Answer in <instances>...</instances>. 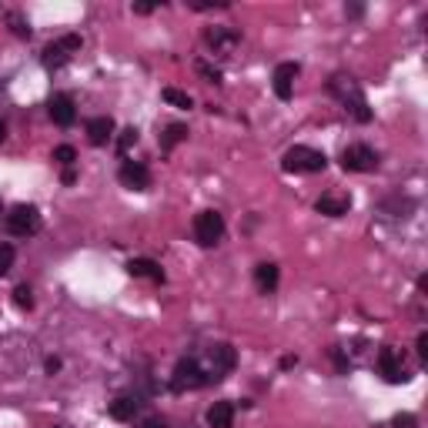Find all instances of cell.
Here are the masks:
<instances>
[{
  "instance_id": "e0dca14e",
  "label": "cell",
  "mask_w": 428,
  "mask_h": 428,
  "mask_svg": "<svg viewBox=\"0 0 428 428\" xmlns=\"http://www.w3.org/2000/svg\"><path fill=\"white\" fill-rule=\"evenodd\" d=\"M128 275L130 278H151V281H164V271L161 264L151 258H130L128 261Z\"/></svg>"
},
{
  "instance_id": "d4e9b609",
  "label": "cell",
  "mask_w": 428,
  "mask_h": 428,
  "mask_svg": "<svg viewBox=\"0 0 428 428\" xmlns=\"http://www.w3.org/2000/svg\"><path fill=\"white\" fill-rule=\"evenodd\" d=\"M14 268V248L10 244H0V278Z\"/></svg>"
},
{
  "instance_id": "52a82bcc",
  "label": "cell",
  "mask_w": 428,
  "mask_h": 428,
  "mask_svg": "<svg viewBox=\"0 0 428 428\" xmlns=\"http://www.w3.org/2000/svg\"><path fill=\"white\" fill-rule=\"evenodd\" d=\"M80 44H84V40L77 37V34H67V37L47 44V47H44V54H40L44 67H47V71H60V67L71 60V51H80Z\"/></svg>"
},
{
  "instance_id": "3957f363",
  "label": "cell",
  "mask_w": 428,
  "mask_h": 428,
  "mask_svg": "<svg viewBox=\"0 0 428 428\" xmlns=\"http://www.w3.org/2000/svg\"><path fill=\"white\" fill-rule=\"evenodd\" d=\"M207 385V375L201 368V361L198 358H181L178 365H174V372H171V391L174 395H185V391H194Z\"/></svg>"
},
{
  "instance_id": "4fadbf2b",
  "label": "cell",
  "mask_w": 428,
  "mask_h": 428,
  "mask_svg": "<svg viewBox=\"0 0 428 428\" xmlns=\"http://www.w3.org/2000/svg\"><path fill=\"white\" fill-rule=\"evenodd\" d=\"M315 207H318V214H325V218H341V214L352 211V198L345 191H328V194L318 198Z\"/></svg>"
},
{
  "instance_id": "4316f807",
  "label": "cell",
  "mask_w": 428,
  "mask_h": 428,
  "mask_svg": "<svg viewBox=\"0 0 428 428\" xmlns=\"http://www.w3.org/2000/svg\"><path fill=\"white\" fill-rule=\"evenodd\" d=\"M391 428H418V418H415L411 411H398V415L391 418Z\"/></svg>"
},
{
  "instance_id": "ffe728a7",
  "label": "cell",
  "mask_w": 428,
  "mask_h": 428,
  "mask_svg": "<svg viewBox=\"0 0 428 428\" xmlns=\"http://www.w3.org/2000/svg\"><path fill=\"white\" fill-rule=\"evenodd\" d=\"M187 124H168L164 128V134H161V151H171V148H178L181 141H187Z\"/></svg>"
},
{
  "instance_id": "83f0119b",
  "label": "cell",
  "mask_w": 428,
  "mask_h": 428,
  "mask_svg": "<svg viewBox=\"0 0 428 428\" xmlns=\"http://www.w3.org/2000/svg\"><path fill=\"white\" fill-rule=\"evenodd\" d=\"M10 31H14V34H17V37H31V27H27V24H24V17H20V14H10Z\"/></svg>"
},
{
  "instance_id": "5bb4252c",
  "label": "cell",
  "mask_w": 428,
  "mask_h": 428,
  "mask_svg": "<svg viewBox=\"0 0 428 428\" xmlns=\"http://www.w3.org/2000/svg\"><path fill=\"white\" fill-rule=\"evenodd\" d=\"M207 47L214 51V54H231L234 47H238V40H241V34L234 31V27H211L205 34Z\"/></svg>"
},
{
  "instance_id": "f1b7e54d",
  "label": "cell",
  "mask_w": 428,
  "mask_h": 428,
  "mask_svg": "<svg viewBox=\"0 0 428 428\" xmlns=\"http://www.w3.org/2000/svg\"><path fill=\"white\" fill-rule=\"evenodd\" d=\"M44 368H47V375H57V372H60V358H47V361H44Z\"/></svg>"
},
{
  "instance_id": "7c38bea8",
  "label": "cell",
  "mask_w": 428,
  "mask_h": 428,
  "mask_svg": "<svg viewBox=\"0 0 428 428\" xmlns=\"http://www.w3.org/2000/svg\"><path fill=\"white\" fill-rule=\"evenodd\" d=\"M295 77H298V64H291V60H284L275 67V77H271V87L278 94L281 101H291V94H295Z\"/></svg>"
},
{
  "instance_id": "2e32d148",
  "label": "cell",
  "mask_w": 428,
  "mask_h": 428,
  "mask_svg": "<svg viewBox=\"0 0 428 428\" xmlns=\"http://www.w3.org/2000/svg\"><path fill=\"white\" fill-rule=\"evenodd\" d=\"M137 409H141V398L137 395H117L111 402V418L114 422H134Z\"/></svg>"
},
{
  "instance_id": "ba28073f",
  "label": "cell",
  "mask_w": 428,
  "mask_h": 428,
  "mask_svg": "<svg viewBox=\"0 0 428 428\" xmlns=\"http://www.w3.org/2000/svg\"><path fill=\"white\" fill-rule=\"evenodd\" d=\"M341 168L354 171V174H368V171L378 168V154L368 144H348L341 151Z\"/></svg>"
},
{
  "instance_id": "ac0fdd59",
  "label": "cell",
  "mask_w": 428,
  "mask_h": 428,
  "mask_svg": "<svg viewBox=\"0 0 428 428\" xmlns=\"http://www.w3.org/2000/svg\"><path fill=\"white\" fill-rule=\"evenodd\" d=\"M255 284H258L261 295H271V291L278 288V264H271V261H261L258 268H255Z\"/></svg>"
},
{
  "instance_id": "4dcf8cb0",
  "label": "cell",
  "mask_w": 428,
  "mask_h": 428,
  "mask_svg": "<svg viewBox=\"0 0 428 428\" xmlns=\"http://www.w3.org/2000/svg\"><path fill=\"white\" fill-rule=\"evenodd\" d=\"M151 10H154V3H144V0L134 3V14H151Z\"/></svg>"
},
{
  "instance_id": "cb8c5ba5",
  "label": "cell",
  "mask_w": 428,
  "mask_h": 428,
  "mask_svg": "<svg viewBox=\"0 0 428 428\" xmlns=\"http://www.w3.org/2000/svg\"><path fill=\"white\" fill-rule=\"evenodd\" d=\"M14 305H17V308H27V311L34 308V295H31L27 284H17V288H14Z\"/></svg>"
},
{
  "instance_id": "6da1fadb",
  "label": "cell",
  "mask_w": 428,
  "mask_h": 428,
  "mask_svg": "<svg viewBox=\"0 0 428 428\" xmlns=\"http://www.w3.org/2000/svg\"><path fill=\"white\" fill-rule=\"evenodd\" d=\"M328 91L345 104V111H352V117L358 121V124H368V121H372V108H368L365 94H361V87L354 84L352 77H345V74L332 77V80H328Z\"/></svg>"
},
{
  "instance_id": "836d02e7",
  "label": "cell",
  "mask_w": 428,
  "mask_h": 428,
  "mask_svg": "<svg viewBox=\"0 0 428 428\" xmlns=\"http://www.w3.org/2000/svg\"><path fill=\"white\" fill-rule=\"evenodd\" d=\"M3 137H7V124L0 121V144H3Z\"/></svg>"
},
{
  "instance_id": "e575fe53",
  "label": "cell",
  "mask_w": 428,
  "mask_h": 428,
  "mask_svg": "<svg viewBox=\"0 0 428 428\" xmlns=\"http://www.w3.org/2000/svg\"><path fill=\"white\" fill-rule=\"evenodd\" d=\"M0 211H3V205H0Z\"/></svg>"
},
{
  "instance_id": "d6986e66",
  "label": "cell",
  "mask_w": 428,
  "mask_h": 428,
  "mask_svg": "<svg viewBox=\"0 0 428 428\" xmlns=\"http://www.w3.org/2000/svg\"><path fill=\"white\" fill-rule=\"evenodd\" d=\"M231 422H234V405L231 402H214L207 409V425L211 428H231Z\"/></svg>"
},
{
  "instance_id": "1f68e13d",
  "label": "cell",
  "mask_w": 428,
  "mask_h": 428,
  "mask_svg": "<svg viewBox=\"0 0 428 428\" xmlns=\"http://www.w3.org/2000/svg\"><path fill=\"white\" fill-rule=\"evenodd\" d=\"M141 428H168L161 418H148V422H141Z\"/></svg>"
},
{
  "instance_id": "8fae6325",
  "label": "cell",
  "mask_w": 428,
  "mask_h": 428,
  "mask_svg": "<svg viewBox=\"0 0 428 428\" xmlns=\"http://www.w3.org/2000/svg\"><path fill=\"white\" fill-rule=\"evenodd\" d=\"M47 111H51V121H54L57 128H71L77 121V108H74V97L71 94H54L51 104H47Z\"/></svg>"
},
{
  "instance_id": "9a60e30c",
  "label": "cell",
  "mask_w": 428,
  "mask_h": 428,
  "mask_svg": "<svg viewBox=\"0 0 428 428\" xmlns=\"http://www.w3.org/2000/svg\"><path fill=\"white\" fill-rule=\"evenodd\" d=\"M111 137H114V117L101 114V117H91V121H87V141H91L94 148H104Z\"/></svg>"
},
{
  "instance_id": "44dd1931",
  "label": "cell",
  "mask_w": 428,
  "mask_h": 428,
  "mask_svg": "<svg viewBox=\"0 0 428 428\" xmlns=\"http://www.w3.org/2000/svg\"><path fill=\"white\" fill-rule=\"evenodd\" d=\"M164 101H168V104H174V108H181V111H191V108H194L191 94L178 91V87H164Z\"/></svg>"
},
{
  "instance_id": "7402d4cb",
  "label": "cell",
  "mask_w": 428,
  "mask_h": 428,
  "mask_svg": "<svg viewBox=\"0 0 428 428\" xmlns=\"http://www.w3.org/2000/svg\"><path fill=\"white\" fill-rule=\"evenodd\" d=\"M137 144V128H124L121 130V137H117V154L121 157H128V151Z\"/></svg>"
},
{
  "instance_id": "30bf717a",
  "label": "cell",
  "mask_w": 428,
  "mask_h": 428,
  "mask_svg": "<svg viewBox=\"0 0 428 428\" xmlns=\"http://www.w3.org/2000/svg\"><path fill=\"white\" fill-rule=\"evenodd\" d=\"M117 178H121V185L130 187V191H148L151 187V171L144 161H121Z\"/></svg>"
},
{
  "instance_id": "d6a6232c",
  "label": "cell",
  "mask_w": 428,
  "mask_h": 428,
  "mask_svg": "<svg viewBox=\"0 0 428 428\" xmlns=\"http://www.w3.org/2000/svg\"><path fill=\"white\" fill-rule=\"evenodd\" d=\"M74 181H77L74 168H64V185H74Z\"/></svg>"
},
{
  "instance_id": "7a4b0ae2",
  "label": "cell",
  "mask_w": 428,
  "mask_h": 428,
  "mask_svg": "<svg viewBox=\"0 0 428 428\" xmlns=\"http://www.w3.org/2000/svg\"><path fill=\"white\" fill-rule=\"evenodd\" d=\"M281 168L288 174H318V171L328 168V157L315 148H305V144H295V148L284 151L281 157Z\"/></svg>"
},
{
  "instance_id": "8992f818",
  "label": "cell",
  "mask_w": 428,
  "mask_h": 428,
  "mask_svg": "<svg viewBox=\"0 0 428 428\" xmlns=\"http://www.w3.org/2000/svg\"><path fill=\"white\" fill-rule=\"evenodd\" d=\"M194 238H198L201 248H214L224 238V218L218 211H201L194 218Z\"/></svg>"
},
{
  "instance_id": "484cf974",
  "label": "cell",
  "mask_w": 428,
  "mask_h": 428,
  "mask_svg": "<svg viewBox=\"0 0 428 428\" xmlns=\"http://www.w3.org/2000/svg\"><path fill=\"white\" fill-rule=\"evenodd\" d=\"M198 71H201V74L207 77V84H221V80H224L221 71H218V67H211L207 60H198Z\"/></svg>"
},
{
  "instance_id": "f546056e",
  "label": "cell",
  "mask_w": 428,
  "mask_h": 428,
  "mask_svg": "<svg viewBox=\"0 0 428 428\" xmlns=\"http://www.w3.org/2000/svg\"><path fill=\"white\" fill-rule=\"evenodd\" d=\"M418 354H422V358H428V332H422V335H418Z\"/></svg>"
},
{
  "instance_id": "277c9868",
  "label": "cell",
  "mask_w": 428,
  "mask_h": 428,
  "mask_svg": "<svg viewBox=\"0 0 428 428\" xmlns=\"http://www.w3.org/2000/svg\"><path fill=\"white\" fill-rule=\"evenodd\" d=\"M3 228L14 238H31V234L40 231V211L34 205H14L3 214Z\"/></svg>"
},
{
  "instance_id": "5b68a950",
  "label": "cell",
  "mask_w": 428,
  "mask_h": 428,
  "mask_svg": "<svg viewBox=\"0 0 428 428\" xmlns=\"http://www.w3.org/2000/svg\"><path fill=\"white\" fill-rule=\"evenodd\" d=\"M234 365H238V352L228 345V341H218V345H211L207 348V382H221L228 372H234Z\"/></svg>"
},
{
  "instance_id": "603a6c76",
  "label": "cell",
  "mask_w": 428,
  "mask_h": 428,
  "mask_svg": "<svg viewBox=\"0 0 428 428\" xmlns=\"http://www.w3.org/2000/svg\"><path fill=\"white\" fill-rule=\"evenodd\" d=\"M54 161H57V164H64V168H74L77 151L71 148V144H60V148H54Z\"/></svg>"
},
{
  "instance_id": "9c48e42d",
  "label": "cell",
  "mask_w": 428,
  "mask_h": 428,
  "mask_svg": "<svg viewBox=\"0 0 428 428\" xmlns=\"http://www.w3.org/2000/svg\"><path fill=\"white\" fill-rule=\"evenodd\" d=\"M378 372L385 375V382H388V385H402V382H409L405 358H402V352H398L395 345H385V348L378 352Z\"/></svg>"
}]
</instances>
